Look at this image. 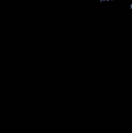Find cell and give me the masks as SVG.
<instances>
[{
    "instance_id": "cell-1",
    "label": "cell",
    "mask_w": 132,
    "mask_h": 133,
    "mask_svg": "<svg viewBox=\"0 0 132 133\" xmlns=\"http://www.w3.org/2000/svg\"><path fill=\"white\" fill-rule=\"evenodd\" d=\"M101 1H111V0H101ZM112 1V0H111Z\"/></svg>"
},
{
    "instance_id": "cell-2",
    "label": "cell",
    "mask_w": 132,
    "mask_h": 133,
    "mask_svg": "<svg viewBox=\"0 0 132 133\" xmlns=\"http://www.w3.org/2000/svg\"><path fill=\"white\" fill-rule=\"evenodd\" d=\"M131 9H132V4H131Z\"/></svg>"
}]
</instances>
